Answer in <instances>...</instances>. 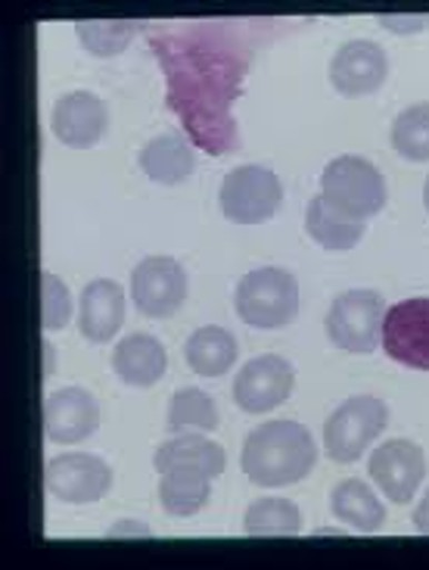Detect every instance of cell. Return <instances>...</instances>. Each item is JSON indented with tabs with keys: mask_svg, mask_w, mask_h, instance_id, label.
Instances as JSON below:
<instances>
[{
	"mask_svg": "<svg viewBox=\"0 0 429 570\" xmlns=\"http://www.w3.org/2000/svg\"><path fill=\"white\" fill-rule=\"evenodd\" d=\"M140 22H119V19H109V22H78L76 35L81 47L93 53V57H116L122 53L124 47L131 45V38L138 35Z\"/></svg>",
	"mask_w": 429,
	"mask_h": 570,
	"instance_id": "cell-27",
	"label": "cell"
},
{
	"mask_svg": "<svg viewBox=\"0 0 429 570\" xmlns=\"http://www.w3.org/2000/svg\"><path fill=\"white\" fill-rule=\"evenodd\" d=\"M370 480L396 505H408L427 478V455L411 440H389L370 455Z\"/></svg>",
	"mask_w": 429,
	"mask_h": 570,
	"instance_id": "cell-12",
	"label": "cell"
},
{
	"mask_svg": "<svg viewBox=\"0 0 429 570\" xmlns=\"http://www.w3.org/2000/svg\"><path fill=\"white\" fill-rule=\"evenodd\" d=\"M318 462V446L299 421H268L246 436L240 464L256 487H292Z\"/></svg>",
	"mask_w": 429,
	"mask_h": 570,
	"instance_id": "cell-2",
	"label": "cell"
},
{
	"mask_svg": "<svg viewBox=\"0 0 429 570\" xmlns=\"http://www.w3.org/2000/svg\"><path fill=\"white\" fill-rule=\"evenodd\" d=\"M321 197L339 216L368 222L386 206V181L365 156H337L321 171Z\"/></svg>",
	"mask_w": 429,
	"mask_h": 570,
	"instance_id": "cell-4",
	"label": "cell"
},
{
	"mask_svg": "<svg viewBox=\"0 0 429 570\" xmlns=\"http://www.w3.org/2000/svg\"><path fill=\"white\" fill-rule=\"evenodd\" d=\"M380 26L396 35H415L429 29V16H380Z\"/></svg>",
	"mask_w": 429,
	"mask_h": 570,
	"instance_id": "cell-29",
	"label": "cell"
},
{
	"mask_svg": "<svg viewBox=\"0 0 429 570\" xmlns=\"http://www.w3.org/2000/svg\"><path fill=\"white\" fill-rule=\"evenodd\" d=\"M415 527H417V533L429 537V490H427V495H423V502H420L415 511Z\"/></svg>",
	"mask_w": 429,
	"mask_h": 570,
	"instance_id": "cell-31",
	"label": "cell"
},
{
	"mask_svg": "<svg viewBox=\"0 0 429 570\" xmlns=\"http://www.w3.org/2000/svg\"><path fill=\"white\" fill-rule=\"evenodd\" d=\"M386 303L377 291H346L330 303L323 318L327 337L346 353L368 355L380 346Z\"/></svg>",
	"mask_w": 429,
	"mask_h": 570,
	"instance_id": "cell-6",
	"label": "cell"
},
{
	"mask_svg": "<svg viewBox=\"0 0 429 570\" xmlns=\"http://www.w3.org/2000/svg\"><path fill=\"white\" fill-rule=\"evenodd\" d=\"M50 128L53 138L72 147V150H88L100 144L109 128L107 104L91 91H72L60 97L50 112Z\"/></svg>",
	"mask_w": 429,
	"mask_h": 570,
	"instance_id": "cell-13",
	"label": "cell"
},
{
	"mask_svg": "<svg viewBox=\"0 0 429 570\" xmlns=\"http://www.w3.org/2000/svg\"><path fill=\"white\" fill-rule=\"evenodd\" d=\"M47 493L69 505L100 502L112 487V471L103 459L88 452H66L50 459L44 468Z\"/></svg>",
	"mask_w": 429,
	"mask_h": 570,
	"instance_id": "cell-9",
	"label": "cell"
},
{
	"mask_svg": "<svg viewBox=\"0 0 429 570\" xmlns=\"http://www.w3.org/2000/svg\"><path fill=\"white\" fill-rule=\"evenodd\" d=\"M423 206H427V213H429V178H427V185H423Z\"/></svg>",
	"mask_w": 429,
	"mask_h": 570,
	"instance_id": "cell-33",
	"label": "cell"
},
{
	"mask_svg": "<svg viewBox=\"0 0 429 570\" xmlns=\"http://www.w3.org/2000/svg\"><path fill=\"white\" fill-rule=\"evenodd\" d=\"M246 537H261V540H275V537H299L302 530V514L290 499H259L246 511L243 521Z\"/></svg>",
	"mask_w": 429,
	"mask_h": 570,
	"instance_id": "cell-24",
	"label": "cell"
},
{
	"mask_svg": "<svg viewBox=\"0 0 429 570\" xmlns=\"http://www.w3.org/2000/svg\"><path fill=\"white\" fill-rule=\"evenodd\" d=\"M212 495V478L202 468H169L159 480V502L169 518H193Z\"/></svg>",
	"mask_w": 429,
	"mask_h": 570,
	"instance_id": "cell-19",
	"label": "cell"
},
{
	"mask_svg": "<svg viewBox=\"0 0 429 570\" xmlns=\"http://www.w3.org/2000/svg\"><path fill=\"white\" fill-rule=\"evenodd\" d=\"M140 169L143 175L156 181V185H181L184 178L193 175L197 169V156H193V147L187 144V138H181L178 131H166L153 138L138 156Z\"/></svg>",
	"mask_w": 429,
	"mask_h": 570,
	"instance_id": "cell-18",
	"label": "cell"
},
{
	"mask_svg": "<svg viewBox=\"0 0 429 570\" xmlns=\"http://www.w3.org/2000/svg\"><path fill=\"white\" fill-rule=\"evenodd\" d=\"M218 428V405L209 393L197 386L178 390L169 402V431L178 433H212Z\"/></svg>",
	"mask_w": 429,
	"mask_h": 570,
	"instance_id": "cell-25",
	"label": "cell"
},
{
	"mask_svg": "<svg viewBox=\"0 0 429 570\" xmlns=\"http://www.w3.org/2000/svg\"><path fill=\"white\" fill-rule=\"evenodd\" d=\"M389 409L377 396H352L339 405L323 424V449L330 462L352 464L358 462L368 446L386 431Z\"/></svg>",
	"mask_w": 429,
	"mask_h": 570,
	"instance_id": "cell-5",
	"label": "cell"
},
{
	"mask_svg": "<svg viewBox=\"0 0 429 570\" xmlns=\"http://www.w3.org/2000/svg\"><path fill=\"white\" fill-rule=\"evenodd\" d=\"M156 471H169V468H202L209 478H218L225 474V464H228V455L225 449L206 440V436H197V433H178L171 436L169 443L156 449Z\"/></svg>",
	"mask_w": 429,
	"mask_h": 570,
	"instance_id": "cell-21",
	"label": "cell"
},
{
	"mask_svg": "<svg viewBox=\"0 0 429 570\" xmlns=\"http://www.w3.org/2000/svg\"><path fill=\"white\" fill-rule=\"evenodd\" d=\"M124 324V291L122 284L109 278L91 281L81 291L78 331L91 343H109Z\"/></svg>",
	"mask_w": 429,
	"mask_h": 570,
	"instance_id": "cell-16",
	"label": "cell"
},
{
	"mask_svg": "<svg viewBox=\"0 0 429 570\" xmlns=\"http://www.w3.org/2000/svg\"><path fill=\"white\" fill-rule=\"evenodd\" d=\"M389 76L386 50L373 41H346L330 60V85L342 97H368L383 88Z\"/></svg>",
	"mask_w": 429,
	"mask_h": 570,
	"instance_id": "cell-14",
	"label": "cell"
},
{
	"mask_svg": "<svg viewBox=\"0 0 429 570\" xmlns=\"http://www.w3.org/2000/svg\"><path fill=\"white\" fill-rule=\"evenodd\" d=\"M233 306H237L240 322L249 327H259V331L287 327L299 315V284L287 268L265 265V268L249 272L237 284Z\"/></svg>",
	"mask_w": 429,
	"mask_h": 570,
	"instance_id": "cell-3",
	"label": "cell"
},
{
	"mask_svg": "<svg viewBox=\"0 0 429 570\" xmlns=\"http://www.w3.org/2000/svg\"><path fill=\"white\" fill-rule=\"evenodd\" d=\"M221 213L233 225H265L283 203V187L275 171L265 166H240L221 181Z\"/></svg>",
	"mask_w": 429,
	"mask_h": 570,
	"instance_id": "cell-7",
	"label": "cell"
},
{
	"mask_svg": "<svg viewBox=\"0 0 429 570\" xmlns=\"http://www.w3.org/2000/svg\"><path fill=\"white\" fill-rule=\"evenodd\" d=\"M131 299L147 318H171L187 299V272L171 256H150L131 272Z\"/></svg>",
	"mask_w": 429,
	"mask_h": 570,
	"instance_id": "cell-11",
	"label": "cell"
},
{
	"mask_svg": "<svg viewBox=\"0 0 429 570\" xmlns=\"http://www.w3.org/2000/svg\"><path fill=\"white\" fill-rule=\"evenodd\" d=\"M292 384H296V374L287 358L275 353L256 355L233 377V402L246 415L275 412L277 405L290 400Z\"/></svg>",
	"mask_w": 429,
	"mask_h": 570,
	"instance_id": "cell-10",
	"label": "cell"
},
{
	"mask_svg": "<svg viewBox=\"0 0 429 570\" xmlns=\"http://www.w3.org/2000/svg\"><path fill=\"white\" fill-rule=\"evenodd\" d=\"M380 343L392 362L405 368L429 371V296L401 299L386 308Z\"/></svg>",
	"mask_w": 429,
	"mask_h": 570,
	"instance_id": "cell-8",
	"label": "cell"
},
{
	"mask_svg": "<svg viewBox=\"0 0 429 570\" xmlns=\"http://www.w3.org/2000/svg\"><path fill=\"white\" fill-rule=\"evenodd\" d=\"M315 537H346V530H337V527H321V530H315Z\"/></svg>",
	"mask_w": 429,
	"mask_h": 570,
	"instance_id": "cell-32",
	"label": "cell"
},
{
	"mask_svg": "<svg viewBox=\"0 0 429 570\" xmlns=\"http://www.w3.org/2000/svg\"><path fill=\"white\" fill-rule=\"evenodd\" d=\"M107 537H109V540H124V537H138V540H150L153 533H150V527L140 524V521H119V524L109 527Z\"/></svg>",
	"mask_w": 429,
	"mask_h": 570,
	"instance_id": "cell-30",
	"label": "cell"
},
{
	"mask_svg": "<svg viewBox=\"0 0 429 570\" xmlns=\"http://www.w3.org/2000/svg\"><path fill=\"white\" fill-rule=\"evenodd\" d=\"M392 147L408 163H427L429 159V104H415L401 109L392 122Z\"/></svg>",
	"mask_w": 429,
	"mask_h": 570,
	"instance_id": "cell-26",
	"label": "cell"
},
{
	"mask_svg": "<svg viewBox=\"0 0 429 570\" xmlns=\"http://www.w3.org/2000/svg\"><path fill=\"white\" fill-rule=\"evenodd\" d=\"M184 358L200 377H221L237 362V337L218 324L200 327V331H193V337L187 340Z\"/></svg>",
	"mask_w": 429,
	"mask_h": 570,
	"instance_id": "cell-23",
	"label": "cell"
},
{
	"mask_svg": "<svg viewBox=\"0 0 429 570\" xmlns=\"http://www.w3.org/2000/svg\"><path fill=\"white\" fill-rule=\"evenodd\" d=\"M306 232L318 247L330 253H346L361 244V237L368 234V222H352V218L339 216L321 194L311 197L306 213Z\"/></svg>",
	"mask_w": 429,
	"mask_h": 570,
	"instance_id": "cell-20",
	"label": "cell"
},
{
	"mask_svg": "<svg viewBox=\"0 0 429 570\" xmlns=\"http://www.w3.org/2000/svg\"><path fill=\"white\" fill-rule=\"evenodd\" d=\"M72 318V296L57 275L41 272V327L62 331Z\"/></svg>",
	"mask_w": 429,
	"mask_h": 570,
	"instance_id": "cell-28",
	"label": "cell"
},
{
	"mask_svg": "<svg viewBox=\"0 0 429 570\" xmlns=\"http://www.w3.org/2000/svg\"><path fill=\"white\" fill-rule=\"evenodd\" d=\"M112 368L128 386H153L166 377L169 355L166 346L150 334H131L122 337L112 350Z\"/></svg>",
	"mask_w": 429,
	"mask_h": 570,
	"instance_id": "cell-17",
	"label": "cell"
},
{
	"mask_svg": "<svg viewBox=\"0 0 429 570\" xmlns=\"http://www.w3.org/2000/svg\"><path fill=\"white\" fill-rule=\"evenodd\" d=\"M100 428V409L88 390L66 386L44 400V436L50 443L72 446L93 436Z\"/></svg>",
	"mask_w": 429,
	"mask_h": 570,
	"instance_id": "cell-15",
	"label": "cell"
},
{
	"mask_svg": "<svg viewBox=\"0 0 429 570\" xmlns=\"http://www.w3.org/2000/svg\"><path fill=\"white\" fill-rule=\"evenodd\" d=\"M147 45L166 76V107L187 138L212 156L240 147L233 104L243 94L252 47L230 22L143 26Z\"/></svg>",
	"mask_w": 429,
	"mask_h": 570,
	"instance_id": "cell-1",
	"label": "cell"
},
{
	"mask_svg": "<svg viewBox=\"0 0 429 570\" xmlns=\"http://www.w3.org/2000/svg\"><path fill=\"white\" fill-rule=\"evenodd\" d=\"M330 511L358 533H377L386 524V509L365 480H342L330 495Z\"/></svg>",
	"mask_w": 429,
	"mask_h": 570,
	"instance_id": "cell-22",
	"label": "cell"
}]
</instances>
